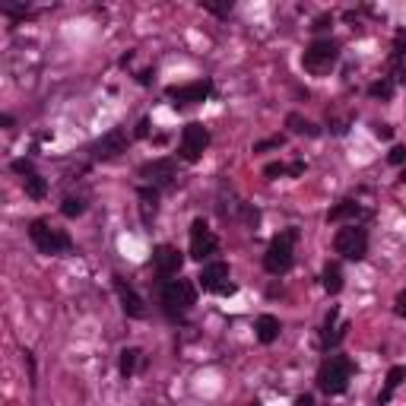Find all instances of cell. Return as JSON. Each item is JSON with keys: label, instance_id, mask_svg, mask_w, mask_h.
Segmentation results:
<instances>
[{"label": "cell", "instance_id": "1", "mask_svg": "<svg viewBox=\"0 0 406 406\" xmlns=\"http://www.w3.org/2000/svg\"><path fill=\"white\" fill-rule=\"evenodd\" d=\"M29 238H32V245L42 254L48 257H64L73 251V241H70V235L64 232V229H55L48 219H35L32 226H29Z\"/></svg>", "mask_w": 406, "mask_h": 406}, {"label": "cell", "instance_id": "2", "mask_svg": "<svg viewBox=\"0 0 406 406\" xmlns=\"http://www.w3.org/2000/svg\"><path fill=\"white\" fill-rule=\"evenodd\" d=\"M159 298H162V311L172 321H181L194 308L197 292H194V282H187V280H166L162 289H159Z\"/></svg>", "mask_w": 406, "mask_h": 406}, {"label": "cell", "instance_id": "3", "mask_svg": "<svg viewBox=\"0 0 406 406\" xmlns=\"http://www.w3.org/2000/svg\"><path fill=\"white\" fill-rule=\"evenodd\" d=\"M349 381H352V362L346 356H327L324 365L317 368V387L324 393H331V397L346 393Z\"/></svg>", "mask_w": 406, "mask_h": 406}, {"label": "cell", "instance_id": "4", "mask_svg": "<svg viewBox=\"0 0 406 406\" xmlns=\"http://www.w3.org/2000/svg\"><path fill=\"white\" fill-rule=\"evenodd\" d=\"M296 238H298V229H286L282 235H276L270 241L267 254H263V267L267 273L273 276H282L292 270V261H296Z\"/></svg>", "mask_w": 406, "mask_h": 406}, {"label": "cell", "instance_id": "5", "mask_svg": "<svg viewBox=\"0 0 406 406\" xmlns=\"http://www.w3.org/2000/svg\"><path fill=\"white\" fill-rule=\"evenodd\" d=\"M337 61H340V45L333 42V38H314L302 55V67H305V73H311V76L331 73Z\"/></svg>", "mask_w": 406, "mask_h": 406}, {"label": "cell", "instance_id": "6", "mask_svg": "<svg viewBox=\"0 0 406 406\" xmlns=\"http://www.w3.org/2000/svg\"><path fill=\"white\" fill-rule=\"evenodd\" d=\"M333 251H337L343 261H362L368 254V232H365L358 222H349L337 232L333 238Z\"/></svg>", "mask_w": 406, "mask_h": 406}, {"label": "cell", "instance_id": "7", "mask_svg": "<svg viewBox=\"0 0 406 406\" xmlns=\"http://www.w3.org/2000/svg\"><path fill=\"white\" fill-rule=\"evenodd\" d=\"M197 282H200V289H203V292H216V296H232V292H235V282H232V273H229V263H222V261L203 263Z\"/></svg>", "mask_w": 406, "mask_h": 406}, {"label": "cell", "instance_id": "8", "mask_svg": "<svg viewBox=\"0 0 406 406\" xmlns=\"http://www.w3.org/2000/svg\"><path fill=\"white\" fill-rule=\"evenodd\" d=\"M210 146V131L203 124H197V121H191V124L181 131V159L184 162H197L203 152H207Z\"/></svg>", "mask_w": 406, "mask_h": 406}, {"label": "cell", "instance_id": "9", "mask_svg": "<svg viewBox=\"0 0 406 406\" xmlns=\"http://www.w3.org/2000/svg\"><path fill=\"white\" fill-rule=\"evenodd\" d=\"M219 251V241H216V235L207 229V222L203 219H194V226H191V257L194 261H207L210 263V257Z\"/></svg>", "mask_w": 406, "mask_h": 406}, {"label": "cell", "instance_id": "10", "mask_svg": "<svg viewBox=\"0 0 406 406\" xmlns=\"http://www.w3.org/2000/svg\"><path fill=\"white\" fill-rule=\"evenodd\" d=\"M140 178H146L150 187H172L175 178H178V166H175V159H156V162H146L140 168Z\"/></svg>", "mask_w": 406, "mask_h": 406}, {"label": "cell", "instance_id": "11", "mask_svg": "<svg viewBox=\"0 0 406 406\" xmlns=\"http://www.w3.org/2000/svg\"><path fill=\"white\" fill-rule=\"evenodd\" d=\"M210 92H213V83H210V80H197V83L172 86V89H168V99L175 102V108H184V105H200V102H207Z\"/></svg>", "mask_w": 406, "mask_h": 406}, {"label": "cell", "instance_id": "12", "mask_svg": "<svg viewBox=\"0 0 406 406\" xmlns=\"http://www.w3.org/2000/svg\"><path fill=\"white\" fill-rule=\"evenodd\" d=\"M152 263H156V273L162 276V280H168V276L181 273L184 257H181V251L175 248V245H159V248L152 251Z\"/></svg>", "mask_w": 406, "mask_h": 406}, {"label": "cell", "instance_id": "13", "mask_svg": "<svg viewBox=\"0 0 406 406\" xmlns=\"http://www.w3.org/2000/svg\"><path fill=\"white\" fill-rule=\"evenodd\" d=\"M127 140H131V137H127V127H115V131H108L96 146H92V156H96V159L121 156V152L127 150Z\"/></svg>", "mask_w": 406, "mask_h": 406}, {"label": "cell", "instance_id": "14", "mask_svg": "<svg viewBox=\"0 0 406 406\" xmlns=\"http://www.w3.org/2000/svg\"><path fill=\"white\" fill-rule=\"evenodd\" d=\"M115 292H117V298H121V308H124V314L127 317H146V305H143V298L137 296V289H133L131 282H124L121 276H115Z\"/></svg>", "mask_w": 406, "mask_h": 406}, {"label": "cell", "instance_id": "15", "mask_svg": "<svg viewBox=\"0 0 406 406\" xmlns=\"http://www.w3.org/2000/svg\"><path fill=\"white\" fill-rule=\"evenodd\" d=\"M337 314H340V311L333 308L331 314H327V321H324V333H321V346H324V349H333V346L346 337V324H340V327H337Z\"/></svg>", "mask_w": 406, "mask_h": 406}, {"label": "cell", "instance_id": "16", "mask_svg": "<svg viewBox=\"0 0 406 406\" xmlns=\"http://www.w3.org/2000/svg\"><path fill=\"white\" fill-rule=\"evenodd\" d=\"M137 197H140V216H143V222L150 226V222L156 219V213H159V191H156V187H150V184H143L137 191Z\"/></svg>", "mask_w": 406, "mask_h": 406}, {"label": "cell", "instance_id": "17", "mask_svg": "<svg viewBox=\"0 0 406 406\" xmlns=\"http://www.w3.org/2000/svg\"><path fill=\"white\" fill-rule=\"evenodd\" d=\"M257 340H261L263 346H270V343H276V340H280V317H273V314H261L257 317Z\"/></svg>", "mask_w": 406, "mask_h": 406}, {"label": "cell", "instance_id": "18", "mask_svg": "<svg viewBox=\"0 0 406 406\" xmlns=\"http://www.w3.org/2000/svg\"><path fill=\"white\" fill-rule=\"evenodd\" d=\"M358 216H362V207H358L356 200H340L337 207L327 213V219H331V222H346V226H349V222H356Z\"/></svg>", "mask_w": 406, "mask_h": 406}, {"label": "cell", "instance_id": "19", "mask_svg": "<svg viewBox=\"0 0 406 406\" xmlns=\"http://www.w3.org/2000/svg\"><path fill=\"white\" fill-rule=\"evenodd\" d=\"M403 378H406V368L403 365H393L391 372H387V381H384V391L378 393V403H387V400H391V393L397 391L400 384H403Z\"/></svg>", "mask_w": 406, "mask_h": 406}, {"label": "cell", "instance_id": "20", "mask_svg": "<svg viewBox=\"0 0 406 406\" xmlns=\"http://www.w3.org/2000/svg\"><path fill=\"white\" fill-rule=\"evenodd\" d=\"M22 187H26V194L32 200H45V194H48V181H45L38 172H29L26 178H22Z\"/></svg>", "mask_w": 406, "mask_h": 406}, {"label": "cell", "instance_id": "21", "mask_svg": "<svg viewBox=\"0 0 406 406\" xmlns=\"http://www.w3.org/2000/svg\"><path fill=\"white\" fill-rule=\"evenodd\" d=\"M324 289L331 292V296H340V289H343V270H340V263H327L324 267Z\"/></svg>", "mask_w": 406, "mask_h": 406}, {"label": "cell", "instance_id": "22", "mask_svg": "<svg viewBox=\"0 0 406 406\" xmlns=\"http://www.w3.org/2000/svg\"><path fill=\"white\" fill-rule=\"evenodd\" d=\"M140 358H143V352L140 349H121V358H117V368H121V375L124 378H131L133 372H137V365H140Z\"/></svg>", "mask_w": 406, "mask_h": 406}, {"label": "cell", "instance_id": "23", "mask_svg": "<svg viewBox=\"0 0 406 406\" xmlns=\"http://www.w3.org/2000/svg\"><path fill=\"white\" fill-rule=\"evenodd\" d=\"M286 124L292 127V133H302V137H317V133H321V131H317V127L308 121V117L296 115V111H292V115L286 117Z\"/></svg>", "mask_w": 406, "mask_h": 406}, {"label": "cell", "instance_id": "24", "mask_svg": "<svg viewBox=\"0 0 406 406\" xmlns=\"http://www.w3.org/2000/svg\"><path fill=\"white\" fill-rule=\"evenodd\" d=\"M61 213L67 216V219H76V216H83L86 213V197H64V203H61Z\"/></svg>", "mask_w": 406, "mask_h": 406}, {"label": "cell", "instance_id": "25", "mask_svg": "<svg viewBox=\"0 0 406 406\" xmlns=\"http://www.w3.org/2000/svg\"><path fill=\"white\" fill-rule=\"evenodd\" d=\"M368 96L372 99H391L393 96V80H378V83L368 86Z\"/></svg>", "mask_w": 406, "mask_h": 406}, {"label": "cell", "instance_id": "26", "mask_svg": "<svg viewBox=\"0 0 406 406\" xmlns=\"http://www.w3.org/2000/svg\"><path fill=\"white\" fill-rule=\"evenodd\" d=\"M387 162H391V166H406V146H393V150L387 152Z\"/></svg>", "mask_w": 406, "mask_h": 406}, {"label": "cell", "instance_id": "27", "mask_svg": "<svg viewBox=\"0 0 406 406\" xmlns=\"http://www.w3.org/2000/svg\"><path fill=\"white\" fill-rule=\"evenodd\" d=\"M10 168H13L16 175H22V178H26L29 172H35V166L29 162V159H13V166H10Z\"/></svg>", "mask_w": 406, "mask_h": 406}, {"label": "cell", "instance_id": "28", "mask_svg": "<svg viewBox=\"0 0 406 406\" xmlns=\"http://www.w3.org/2000/svg\"><path fill=\"white\" fill-rule=\"evenodd\" d=\"M203 10H210V13H219V16H226L229 10H232V3H210V0H203Z\"/></svg>", "mask_w": 406, "mask_h": 406}, {"label": "cell", "instance_id": "29", "mask_svg": "<svg viewBox=\"0 0 406 406\" xmlns=\"http://www.w3.org/2000/svg\"><path fill=\"white\" fill-rule=\"evenodd\" d=\"M263 175H267V178H276V175H286V166H282V162H270V166L263 168Z\"/></svg>", "mask_w": 406, "mask_h": 406}, {"label": "cell", "instance_id": "30", "mask_svg": "<svg viewBox=\"0 0 406 406\" xmlns=\"http://www.w3.org/2000/svg\"><path fill=\"white\" fill-rule=\"evenodd\" d=\"M375 137L391 140V137H393V127H391V124H375Z\"/></svg>", "mask_w": 406, "mask_h": 406}, {"label": "cell", "instance_id": "31", "mask_svg": "<svg viewBox=\"0 0 406 406\" xmlns=\"http://www.w3.org/2000/svg\"><path fill=\"white\" fill-rule=\"evenodd\" d=\"M393 51H397V55H406V32H397V38H393Z\"/></svg>", "mask_w": 406, "mask_h": 406}, {"label": "cell", "instance_id": "32", "mask_svg": "<svg viewBox=\"0 0 406 406\" xmlns=\"http://www.w3.org/2000/svg\"><path fill=\"white\" fill-rule=\"evenodd\" d=\"M397 314H406V292H400L397 298Z\"/></svg>", "mask_w": 406, "mask_h": 406}, {"label": "cell", "instance_id": "33", "mask_svg": "<svg viewBox=\"0 0 406 406\" xmlns=\"http://www.w3.org/2000/svg\"><path fill=\"white\" fill-rule=\"evenodd\" d=\"M296 406H314V397H308V393H302V397L296 400Z\"/></svg>", "mask_w": 406, "mask_h": 406}, {"label": "cell", "instance_id": "34", "mask_svg": "<svg viewBox=\"0 0 406 406\" xmlns=\"http://www.w3.org/2000/svg\"><path fill=\"white\" fill-rule=\"evenodd\" d=\"M150 133V121H140V127H137V137H146Z\"/></svg>", "mask_w": 406, "mask_h": 406}, {"label": "cell", "instance_id": "35", "mask_svg": "<svg viewBox=\"0 0 406 406\" xmlns=\"http://www.w3.org/2000/svg\"><path fill=\"white\" fill-rule=\"evenodd\" d=\"M302 172H305L302 162H292V166H289V175H302Z\"/></svg>", "mask_w": 406, "mask_h": 406}, {"label": "cell", "instance_id": "36", "mask_svg": "<svg viewBox=\"0 0 406 406\" xmlns=\"http://www.w3.org/2000/svg\"><path fill=\"white\" fill-rule=\"evenodd\" d=\"M0 124L7 127V131H13V117H10V115H3V117H0Z\"/></svg>", "mask_w": 406, "mask_h": 406}, {"label": "cell", "instance_id": "37", "mask_svg": "<svg viewBox=\"0 0 406 406\" xmlns=\"http://www.w3.org/2000/svg\"><path fill=\"white\" fill-rule=\"evenodd\" d=\"M327 22H331V20H327V16H321V20L314 22V29H317V32H321V29H327Z\"/></svg>", "mask_w": 406, "mask_h": 406}, {"label": "cell", "instance_id": "38", "mask_svg": "<svg viewBox=\"0 0 406 406\" xmlns=\"http://www.w3.org/2000/svg\"><path fill=\"white\" fill-rule=\"evenodd\" d=\"M400 181H403V184H406V168H403V175H400Z\"/></svg>", "mask_w": 406, "mask_h": 406}]
</instances>
